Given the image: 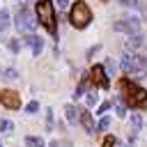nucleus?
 <instances>
[{
	"label": "nucleus",
	"mask_w": 147,
	"mask_h": 147,
	"mask_svg": "<svg viewBox=\"0 0 147 147\" xmlns=\"http://www.w3.org/2000/svg\"><path fill=\"white\" fill-rule=\"evenodd\" d=\"M119 94L124 96L126 108H147V90L136 85L129 76L119 80Z\"/></svg>",
	"instance_id": "obj_1"
},
{
	"label": "nucleus",
	"mask_w": 147,
	"mask_h": 147,
	"mask_svg": "<svg viewBox=\"0 0 147 147\" xmlns=\"http://www.w3.org/2000/svg\"><path fill=\"white\" fill-rule=\"evenodd\" d=\"M69 21H71V25L78 28V30L90 25V21H92V11H90V7L85 5V0H76V2H74L71 11H69Z\"/></svg>",
	"instance_id": "obj_2"
},
{
	"label": "nucleus",
	"mask_w": 147,
	"mask_h": 147,
	"mask_svg": "<svg viewBox=\"0 0 147 147\" xmlns=\"http://www.w3.org/2000/svg\"><path fill=\"white\" fill-rule=\"evenodd\" d=\"M37 21L51 34H55V9H53V0H39L37 2Z\"/></svg>",
	"instance_id": "obj_3"
},
{
	"label": "nucleus",
	"mask_w": 147,
	"mask_h": 147,
	"mask_svg": "<svg viewBox=\"0 0 147 147\" xmlns=\"http://www.w3.org/2000/svg\"><path fill=\"white\" fill-rule=\"evenodd\" d=\"M34 21H32V16H30V11H28V7H21L18 9V14H16V28L21 30V32H32L34 30Z\"/></svg>",
	"instance_id": "obj_4"
},
{
	"label": "nucleus",
	"mask_w": 147,
	"mask_h": 147,
	"mask_svg": "<svg viewBox=\"0 0 147 147\" xmlns=\"http://www.w3.org/2000/svg\"><path fill=\"white\" fill-rule=\"evenodd\" d=\"M115 30H119V32H129V34H138V30H140V18H136V16L119 18V21L115 23Z\"/></svg>",
	"instance_id": "obj_5"
},
{
	"label": "nucleus",
	"mask_w": 147,
	"mask_h": 147,
	"mask_svg": "<svg viewBox=\"0 0 147 147\" xmlns=\"http://www.w3.org/2000/svg\"><path fill=\"white\" fill-rule=\"evenodd\" d=\"M90 80H92L96 87H103V90H108V85H110L108 74H106V69H103L101 64H94V67H92V71H90Z\"/></svg>",
	"instance_id": "obj_6"
},
{
	"label": "nucleus",
	"mask_w": 147,
	"mask_h": 147,
	"mask_svg": "<svg viewBox=\"0 0 147 147\" xmlns=\"http://www.w3.org/2000/svg\"><path fill=\"white\" fill-rule=\"evenodd\" d=\"M0 103L9 110H16V108H21V96L14 90H0Z\"/></svg>",
	"instance_id": "obj_7"
},
{
	"label": "nucleus",
	"mask_w": 147,
	"mask_h": 147,
	"mask_svg": "<svg viewBox=\"0 0 147 147\" xmlns=\"http://www.w3.org/2000/svg\"><path fill=\"white\" fill-rule=\"evenodd\" d=\"M131 74H133V76H140V78H142V76H147V55H140V53H136Z\"/></svg>",
	"instance_id": "obj_8"
},
{
	"label": "nucleus",
	"mask_w": 147,
	"mask_h": 147,
	"mask_svg": "<svg viewBox=\"0 0 147 147\" xmlns=\"http://www.w3.org/2000/svg\"><path fill=\"white\" fill-rule=\"evenodd\" d=\"M23 44L32 46V55H39L41 48H44V39H41V37H34V34H28V37L23 39Z\"/></svg>",
	"instance_id": "obj_9"
},
{
	"label": "nucleus",
	"mask_w": 147,
	"mask_h": 147,
	"mask_svg": "<svg viewBox=\"0 0 147 147\" xmlns=\"http://www.w3.org/2000/svg\"><path fill=\"white\" fill-rule=\"evenodd\" d=\"M78 122L85 126V131H87V133H94V131H96V126H94V119H92V113H87V110H80V117H78Z\"/></svg>",
	"instance_id": "obj_10"
},
{
	"label": "nucleus",
	"mask_w": 147,
	"mask_h": 147,
	"mask_svg": "<svg viewBox=\"0 0 147 147\" xmlns=\"http://www.w3.org/2000/svg\"><path fill=\"white\" fill-rule=\"evenodd\" d=\"M140 48H142V37L140 34H131V39L126 41V51L129 53H133V51L140 53Z\"/></svg>",
	"instance_id": "obj_11"
},
{
	"label": "nucleus",
	"mask_w": 147,
	"mask_h": 147,
	"mask_svg": "<svg viewBox=\"0 0 147 147\" xmlns=\"http://www.w3.org/2000/svg\"><path fill=\"white\" fill-rule=\"evenodd\" d=\"M133 57H136V53L124 51V55H122V69H124L126 74H131V69H133Z\"/></svg>",
	"instance_id": "obj_12"
},
{
	"label": "nucleus",
	"mask_w": 147,
	"mask_h": 147,
	"mask_svg": "<svg viewBox=\"0 0 147 147\" xmlns=\"http://www.w3.org/2000/svg\"><path fill=\"white\" fill-rule=\"evenodd\" d=\"M64 115H67V119L74 124V122H78V117H80V110H78L76 106H71V103H69V106H64Z\"/></svg>",
	"instance_id": "obj_13"
},
{
	"label": "nucleus",
	"mask_w": 147,
	"mask_h": 147,
	"mask_svg": "<svg viewBox=\"0 0 147 147\" xmlns=\"http://www.w3.org/2000/svg\"><path fill=\"white\" fill-rule=\"evenodd\" d=\"M140 126H142V117L136 113V115H131V138H136V133L140 131Z\"/></svg>",
	"instance_id": "obj_14"
},
{
	"label": "nucleus",
	"mask_w": 147,
	"mask_h": 147,
	"mask_svg": "<svg viewBox=\"0 0 147 147\" xmlns=\"http://www.w3.org/2000/svg\"><path fill=\"white\" fill-rule=\"evenodd\" d=\"M25 145H28V147H44V140H41L39 136H28V138H25Z\"/></svg>",
	"instance_id": "obj_15"
},
{
	"label": "nucleus",
	"mask_w": 147,
	"mask_h": 147,
	"mask_svg": "<svg viewBox=\"0 0 147 147\" xmlns=\"http://www.w3.org/2000/svg\"><path fill=\"white\" fill-rule=\"evenodd\" d=\"M7 28H9V11L2 9V11H0V32L7 30Z\"/></svg>",
	"instance_id": "obj_16"
},
{
	"label": "nucleus",
	"mask_w": 147,
	"mask_h": 147,
	"mask_svg": "<svg viewBox=\"0 0 147 147\" xmlns=\"http://www.w3.org/2000/svg\"><path fill=\"white\" fill-rule=\"evenodd\" d=\"M115 113H117L119 117H124V115H126V103H122V101L117 99V101H115Z\"/></svg>",
	"instance_id": "obj_17"
},
{
	"label": "nucleus",
	"mask_w": 147,
	"mask_h": 147,
	"mask_svg": "<svg viewBox=\"0 0 147 147\" xmlns=\"http://www.w3.org/2000/svg\"><path fill=\"white\" fill-rule=\"evenodd\" d=\"M16 76H18L16 69H5V71H2V78H5V80H14Z\"/></svg>",
	"instance_id": "obj_18"
},
{
	"label": "nucleus",
	"mask_w": 147,
	"mask_h": 147,
	"mask_svg": "<svg viewBox=\"0 0 147 147\" xmlns=\"http://www.w3.org/2000/svg\"><path fill=\"white\" fill-rule=\"evenodd\" d=\"M108 126H110V117H106V115H103V117L99 119V124H96V129H99V131H103V129H108Z\"/></svg>",
	"instance_id": "obj_19"
},
{
	"label": "nucleus",
	"mask_w": 147,
	"mask_h": 147,
	"mask_svg": "<svg viewBox=\"0 0 147 147\" xmlns=\"http://www.w3.org/2000/svg\"><path fill=\"white\" fill-rule=\"evenodd\" d=\"M115 145H117L115 136H106V138H103V142H101V147H115Z\"/></svg>",
	"instance_id": "obj_20"
},
{
	"label": "nucleus",
	"mask_w": 147,
	"mask_h": 147,
	"mask_svg": "<svg viewBox=\"0 0 147 147\" xmlns=\"http://www.w3.org/2000/svg\"><path fill=\"white\" fill-rule=\"evenodd\" d=\"M115 69H117V64H115L113 60H106V74H110V76H113V74H115Z\"/></svg>",
	"instance_id": "obj_21"
},
{
	"label": "nucleus",
	"mask_w": 147,
	"mask_h": 147,
	"mask_svg": "<svg viewBox=\"0 0 147 147\" xmlns=\"http://www.w3.org/2000/svg\"><path fill=\"white\" fill-rule=\"evenodd\" d=\"M37 110H39V103H37V101H30V103L25 106V113H30V115L37 113Z\"/></svg>",
	"instance_id": "obj_22"
},
{
	"label": "nucleus",
	"mask_w": 147,
	"mask_h": 147,
	"mask_svg": "<svg viewBox=\"0 0 147 147\" xmlns=\"http://www.w3.org/2000/svg\"><path fill=\"white\" fill-rule=\"evenodd\" d=\"M9 51H14V53H18V48H21V44H18V39H9Z\"/></svg>",
	"instance_id": "obj_23"
},
{
	"label": "nucleus",
	"mask_w": 147,
	"mask_h": 147,
	"mask_svg": "<svg viewBox=\"0 0 147 147\" xmlns=\"http://www.w3.org/2000/svg\"><path fill=\"white\" fill-rule=\"evenodd\" d=\"M46 129H48V131L53 129V110H51V108H48V113H46Z\"/></svg>",
	"instance_id": "obj_24"
},
{
	"label": "nucleus",
	"mask_w": 147,
	"mask_h": 147,
	"mask_svg": "<svg viewBox=\"0 0 147 147\" xmlns=\"http://www.w3.org/2000/svg\"><path fill=\"white\" fill-rule=\"evenodd\" d=\"M0 129H2V131H11V129H14V124H11L9 119H2V122H0Z\"/></svg>",
	"instance_id": "obj_25"
},
{
	"label": "nucleus",
	"mask_w": 147,
	"mask_h": 147,
	"mask_svg": "<svg viewBox=\"0 0 147 147\" xmlns=\"http://www.w3.org/2000/svg\"><path fill=\"white\" fill-rule=\"evenodd\" d=\"M110 106H113V103H110V101H103V103H101V106H99V113H101V115H103V113H106V110H110Z\"/></svg>",
	"instance_id": "obj_26"
},
{
	"label": "nucleus",
	"mask_w": 147,
	"mask_h": 147,
	"mask_svg": "<svg viewBox=\"0 0 147 147\" xmlns=\"http://www.w3.org/2000/svg\"><path fill=\"white\" fill-rule=\"evenodd\" d=\"M87 103H90V106L96 103V94H94V92H87Z\"/></svg>",
	"instance_id": "obj_27"
},
{
	"label": "nucleus",
	"mask_w": 147,
	"mask_h": 147,
	"mask_svg": "<svg viewBox=\"0 0 147 147\" xmlns=\"http://www.w3.org/2000/svg\"><path fill=\"white\" fill-rule=\"evenodd\" d=\"M124 7H138V0H122Z\"/></svg>",
	"instance_id": "obj_28"
},
{
	"label": "nucleus",
	"mask_w": 147,
	"mask_h": 147,
	"mask_svg": "<svg viewBox=\"0 0 147 147\" xmlns=\"http://www.w3.org/2000/svg\"><path fill=\"white\" fill-rule=\"evenodd\" d=\"M57 5H60V7H67V5H69V0H57Z\"/></svg>",
	"instance_id": "obj_29"
},
{
	"label": "nucleus",
	"mask_w": 147,
	"mask_h": 147,
	"mask_svg": "<svg viewBox=\"0 0 147 147\" xmlns=\"http://www.w3.org/2000/svg\"><path fill=\"white\" fill-rule=\"evenodd\" d=\"M48 147H62V145H60V142H51Z\"/></svg>",
	"instance_id": "obj_30"
},
{
	"label": "nucleus",
	"mask_w": 147,
	"mask_h": 147,
	"mask_svg": "<svg viewBox=\"0 0 147 147\" xmlns=\"http://www.w3.org/2000/svg\"><path fill=\"white\" fill-rule=\"evenodd\" d=\"M28 2H39V0H28Z\"/></svg>",
	"instance_id": "obj_31"
},
{
	"label": "nucleus",
	"mask_w": 147,
	"mask_h": 147,
	"mask_svg": "<svg viewBox=\"0 0 147 147\" xmlns=\"http://www.w3.org/2000/svg\"><path fill=\"white\" fill-rule=\"evenodd\" d=\"M101 2H108V0H101Z\"/></svg>",
	"instance_id": "obj_32"
},
{
	"label": "nucleus",
	"mask_w": 147,
	"mask_h": 147,
	"mask_svg": "<svg viewBox=\"0 0 147 147\" xmlns=\"http://www.w3.org/2000/svg\"><path fill=\"white\" fill-rule=\"evenodd\" d=\"M0 147H2V145H0Z\"/></svg>",
	"instance_id": "obj_33"
}]
</instances>
